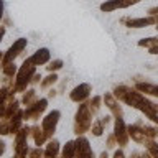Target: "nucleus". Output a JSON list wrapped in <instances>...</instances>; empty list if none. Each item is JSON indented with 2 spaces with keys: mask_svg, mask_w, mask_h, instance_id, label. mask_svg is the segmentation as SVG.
<instances>
[{
  "mask_svg": "<svg viewBox=\"0 0 158 158\" xmlns=\"http://www.w3.org/2000/svg\"><path fill=\"white\" fill-rule=\"evenodd\" d=\"M48 58H49L48 49H40V51H36V54H35L31 59H30V63H33V64L44 63V61H48Z\"/></svg>",
  "mask_w": 158,
  "mask_h": 158,
  "instance_id": "nucleus-1",
  "label": "nucleus"
},
{
  "mask_svg": "<svg viewBox=\"0 0 158 158\" xmlns=\"http://www.w3.org/2000/svg\"><path fill=\"white\" fill-rule=\"evenodd\" d=\"M87 91H89V86H81V87H77V89H74V94H73V99H82V97H86L87 96Z\"/></svg>",
  "mask_w": 158,
  "mask_h": 158,
  "instance_id": "nucleus-2",
  "label": "nucleus"
},
{
  "mask_svg": "<svg viewBox=\"0 0 158 158\" xmlns=\"http://www.w3.org/2000/svg\"><path fill=\"white\" fill-rule=\"evenodd\" d=\"M153 20L152 18H142V20H132V22H128V25L130 27H145V25H148V23H152Z\"/></svg>",
  "mask_w": 158,
  "mask_h": 158,
  "instance_id": "nucleus-3",
  "label": "nucleus"
},
{
  "mask_svg": "<svg viewBox=\"0 0 158 158\" xmlns=\"http://www.w3.org/2000/svg\"><path fill=\"white\" fill-rule=\"evenodd\" d=\"M61 61H56V63H54V64H51V66H48L49 69H58V68H61Z\"/></svg>",
  "mask_w": 158,
  "mask_h": 158,
  "instance_id": "nucleus-4",
  "label": "nucleus"
}]
</instances>
